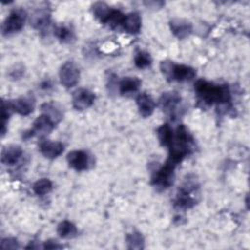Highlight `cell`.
<instances>
[{"instance_id":"10","label":"cell","mask_w":250,"mask_h":250,"mask_svg":"<svg viewBox=\"0 0 250 250\" xmlns=\"http://www.w3.org/2000/svg\"><path fill=\"white\" fill-rule=\"evenodd\" d=\"M181 103V96L177 92H166L159 98L160 108L168 114H173Z\"/></svg>"},{"instance_id":"7","label":"cell","mask_w":250,"mask_h":250,"mask_svg":"<svg viewBox=\"0 0 250 250\" xmlns=\"http://www.w3.org/2000/svg\"><path fill=\"white\" fill-rule=\"evenodd\" d=\"M195 189L196 188L194 184L187 182L183 187L179 188V192L175 200V206L179 209L191 208L196 202V199L193 196Z\"/></svg>"},{"instance_id":"24","label":"cell","mask_w":250,"mask_h":250,"mask_svg":"<svg viewBox=\"0 0 250 250\" xmlns=\"http://www.w3.org/2000/svg\"><path fill=\"white\" fill-rule=\"evenodd\" d=\"M52 188H53V184L47 178H43V179L36 181L32 186V189H33L34 193L39 196H43V195L49 193L52 190Z\"/></svg>"},{"instance_id":"17","label":"cell","mask_w":250,"mask_h":250,"mask_svg":"<svg viewBox=\"0 0 250 250\" xmlns=\"http://www.w3.org/2000/svg\"><path fill=\"white\" fill-rule=\"evenodd\" d=\"M141 27H142V20L138 13L133 12L125 15L122 28L126 32L130 34H137L140 32Z\"/></svg>"},{"instance_id":"28","label":"cell","mask_w":250,"mask_h":250,"mask_svg":"<svg viewBox=\"0 0 250 250\" xmlns=\"http://www.w3.org/2000/svg\"><path fill=\"white\" fill-rule=\"evenodd\" d=\"M41 109H42L43 113L48 114L55 122L60 121L62 118L61 111L59 109H57V107L52 104H43L41 105Z\"/></svg>"},{"instance_id":"20","label":"cell","mask_w":250,"mask_h":250,"mask_svg":"<svg viewBox=\"0 0 250 250\" xmlns=\"http://www.w3.org/2000/svg\"><path fill=\"white\" fill-rule=\"evenodd\" d=\"M57 233L62 238H72L77 234V229L69 221H62L57 227Z\"/></svg>"},{"instance_id":"29","label":"cell","mask_w":250,"mask_h":250,"mask_svg":"<svg viewBox=\"0 0 250 250\" xmlns=\"http://www.w3.org/2000/svg\"><path fill=\"white\" fill-rule=\"evenodd\" d=\"M0 246H1L2 249H18L20 247L18 240L16 238H13V237L4 238L1 241Z\"/></svg>"},{"instance_id":"5","label":"cell","mask_w":250,"mask_h":250,"mask_svg":"<svg viewBox=\"0 0 250 250\" xmlns=\"http://www.w3.org/2000/svg\"><path fill=\"white\" fill-rule=\"evenodd\" d=\"M26 12L23 9H15L5 19L2 23L1 31L4 36H8L20 31L26 21Z\"/></svg>"},{"instance_id":"26","label":"cell","mask_w":250,"mask_h":250,"mask_svg":"<svg viewBox=\"0 0 250 250\" xmlns=\"http://www.w3.org/2000/svg\"><path fill=\"white\" fill-rule=\"evenodd\" d=\"M54 35L61 41L63 43L69 42L72 38H73V33L72 31L66 27V26H57L54 29Z\"/></svg>"},{"instance_id":"6","label":"cell","mask_w":250,"mask_h":250,"mask_svg":"<svg viewBox=\"0 0 250 250\" xmlns=\"http://www.w3.org/2000/svg\"><path fill=\"white\" fill-rule=\"evenodd\" d=\"M59 76L62 86L65 88H71L78 83L80 71L74 62H66L61 66Z\"/></svg>"},{"instance_id":"3","label":"cell","mask_w":250,"mask_h":250,"mask_svg":"<svg viewBox=\"0 0 250 250\" xmlns=\"http://www.w3.org/2000/svg\"><path fill=\"white\" fill-rule=\"evenodd\" d=\"M160 70L169 81H188L194 78V68L185 64H176L170 61H163L160 63Z\"/></svg>"},{"instance_id":"23","label":"cell","mask_w":250,"mask_h":250,"mask_svg":"<svg viewBox=\"0 0 250 250\" xmlns=\"http://www.w3.org/2000/svg\"><path fill=\"white\" fill-rule=\"evenodd\" d=\"M173 130L168 124H163L157 129V137L159 143L163 146H168L173 139Z\"/></svg>"},{"instance_id":"25","label":"cell","mask_w":250,"mask_h":250,"mask_svg":"<svg viewBox=\"0 0 250 250\" xmlns=\"http://www.w3.org/2000/svg\"><path fill=\"white\" fill-rule=\"evenodd\" d=\"M126 243L128 249H143L144 248V237L139 231H133L126 235Z\"/></svg>"},{"instance_id":"27","label":"cell","mask_w":250,"mask_h":250,"mask_svg":"<svg viewBox=\"0 0 250 250\" xmlns=\"http://www.w3.org/2000/svg\"><path fill=\"white\" fill-rule=\"evenodd\" d=\"M134 62H135V65L138 68H146L148 65H150L151 58H150L148 53L140 51L139 53L136 54L135 59H134Z\"/></svg>"},{"instance_id":"21","label":"cell","mask_w":250,"mask_h":250,"mask_svg":"<svg viewBox=\"0 0 250 250\" xmlns=\"http://www.w3.org/2000/svg\"><path fill=\"white\" fill-rule=\"evenodd\" d=\"M92 11L96 19H98L102 23L104 22L108 14L111 11V8L104 2H96L92 6Z\"/></svg>"},{"instance_id":"4","label":"cell","mask_w":250,"mask_h":250,"mask_svg":"<svg viewBox=\"0 0 250 250\" xmlns=\"http://www.w3.org/2000/svg\"><path fill=\"white\" fill-rule=\"evenodd\" d=\"M176 166V164L167 159L162 166L153 172L151 176V185L161 190L168 188L173 184Z\"/></svg>"},{"instance_id":"22","label":"cell","mask_w":250,"mask_h":250,"mask_svg":"<svg viewBox=\"0 0 250 250\" xmlns=\"http://www.w3.org/2000/svg\"><path fill=\"white\" fill-rule=\"evenodd\" d=\"M124 18H125V15L123 13H121L119 10L111 9L110 13L108 14V16L105 19L104 23L107 24L111 28H116L118 26H122Z\"/></svg>"},{"instance_id":"11","label":"cell","mask_w":250,"mask_h":250,"mask_svg":"<svg viewBox=\"0 0 250 250\" xmlns=\"http://www.w3.org/2000/svg\"><path fill=\"white\" fill-rule=\"evenodd\" d=\"M9 104L12 111H15L21 115L25 116L30 114L33 111L35 102L32 97L28 96V97H21V98L10 101Z\"/></svg>"},{"instance_id":"9","label":"cell","mask_w":250,"mask_h":250,"mask_svg":"<svg viewBox=\"0 0 250 250\" xmlns=\"http://www.w3.org/2000/svg\"><path fill=\"white\" fill-rule=\"evenodd\" d=\"M66 160L69 166L76 171L87 170L91 164V158L84 150H72L68 152Z\"/></svg>"},{"instance_id":"8","label":"cell","mask_w":250,"mask_h":250,"mask_svg":"<svg viewBox=\"0 0 250 250\" xmlns=\"http://www.w3.org/2000/svg\"><path fill=\"white\" fill-rule=\"evenodd\" d=\"M95 94L88 89L80 88L72 94V105L76 110H84L90 107L95 102Z\"/></svg>"},{"instance_id":"1","label":"cell","mask_w":250,"mask_h":250,"mask_svg":"<svg viewBox=\"0 0 250 250\" xmlns=\"http://www.w3.org/2000/svg\"><path fill=\"white\" fill-rule=\"evenodd\" d=\"M194 91L201 102L212 105L229 104L231 100L228 85H217L206 80L199 79L194 85Z\"/></svg>"},{"instance_id":"30","label":"cell","mask_w":250,"mask_h":250,"mask_svg":"<svg viewBox=\"0 0 250 250\" xmlns=\"http://www.w3.org/2000/svg\"><path fill=\"white\" fill-rule=\"evenodd\" d=\"M62 247V245L59 244V242H57L56 240H47L43 244L44 249H59Z\"/></svg>"},{"instance_id":"2","label":"cell","mask_w":250,"mask_h":250,"mask_svg":"<svg viewBox=\"0 0 250 250\" xmlns=\"http://www.w3.org/2000/svg\"><path fill=\"white\" fill-rule=\"evenodd\" d=\"M193 139L188 129L184 125H180L173 134V139L168 146L169 157L168 160L174 164H180L192 149Z\"/></svg>"},{"instance_id":"15","label":"cell","mask_w":250,"mask_h":250,"mask_svg":"<svg viewBox=\"0 0 250 250\" xmlns=\"http://www.w3.org/2000/svg\"><path fill=\"white\" fill-rule=\"evenodd\" d=\"M136 103L140 114L145 118L150 116L155 108V103L152 98L145 93L138 95V97L136 98Z\"/></svg>"},{"instance_id":"14","label":"cell","mask_w":250,"mask_h":250,"mask_svg":"<svg viewBox=\"0 0 250 250\" xmlns=\"http://www.w3.org/2000/svg\"><path fill=\"white\" fill-rule=\"evenodd\" d=\"M170 28L178 39H185L192 32V25L184 19H173L170 21Z\"/></svg>"},{"instance_id":"13","label":"cell","mask_w":250,"mask_h":250,"mask_svg":"<svg viewBox=\"0 0 250 250\" xmlns=\"http://www.w3.org/2000/svg\"><path fill=\"white\" fill-rule=\"evenodd\" d=\"M40 152L49 159H54L61 155L63 151V145L60 142H51L46 139H42L39 143Z\"/></svg>"},{"instance_id":"12","label":"cell","mask_w":250,"mask_h":250,"mask_svg":"<svg viewBox=\"0 0 250 250\" xmlns=\"http://www.w3.org/2000/svg\"><path fill=\"white\" fill-rule=\"evenodd\" d=\"M56 122L46 113H42L39 115L33 122V128L30 130L32 136L35 134L39 135H46L53 131L55 128Z\"/></svg>"},{"instance_id":"19","label":"cell","mask_w":250,"mask_h":250,"mask_svg":"<svg viewBox=\"0 0 250 250\" xmlns=\"http://www.w3.org/2000/svg\"><path fill=\"white\" fill-rule=\"evenodd\" d=\"M50 22V14L47 10H37L36 12L33 13L30 19V24L35 28L42 30L46 26H48Z\"/></svg>"},{"instance_id":"18","label":"cell","mask_w":250,"mask_h":250,"mask_svg":"<svg viewBox=\"0 0 250 250\" xmlns=\"http://www.w3.org/2000/svg\"><path fill=\"white\" fill-rule=\"evenodd\" d=\"M141 83L142 82L138 77L127 76L120 80V82L118 83V89L120 94L122 95L133 94L139 90Z\"/></svg>"},{"instance_id":"16","label":"cell","mask_w":250,"mask_h":250,"mask_svg":"<svg viewBox=\"0 0 250 250\" xmlns=\"http://www.w3.org/2000/svg\"><path fill=\"white\" fill-rule=\"evenodd\" d=\"M22 155V149L18 145H10L2 150L1 161L5 165H15Z\"/></svg>"}]
</instances>
